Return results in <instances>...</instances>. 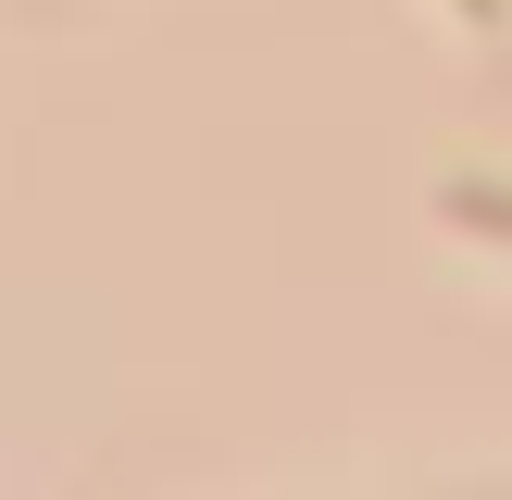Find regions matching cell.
<instances>
[{"instance_id":"6da1fadb","label":"cell","mask_w":512,"mask_h":500,"mask_svg":"<svg viewBox=\"0 0 512 500\" xmlns=\"http://www.w3.org/2000/svg\"><path fill=\"white\" fill-rule=\"evenodd\" d=\"M450 213H463V225H488V238H512V188H450Z\"/></svg>"}]
</instances>
